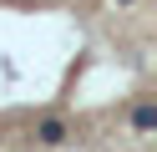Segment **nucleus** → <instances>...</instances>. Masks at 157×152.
Returning a JSON list of instances; mask_svg holds the SVG:
<instances>
[{
	"instance_id": "f257e3e1",
	"label": "nucleus",
	"mask_w": 157,
	"mask_h": 152,
	"mask_svg": "<svg viewBox=\"0 0 157 152\" xmlns=\"http://www.w3.org/2000/svg\"><path fill=\"white\" fill-rule=\"evenodd\" d=\"M66 137H71V127H66L61 117H41L36 122V142H41V147H61Z\"/></svg>"
},
{
	"instance_id": "f03ea898",
	"label": "nucleus",
	"mask_w": 157,
	"mask_h": 152,
	"mask_svg": "<svg viewBox=\"0 0 157 152\" xmlns=\"http://www.w3.org/2000/svg\"><path fill=\"white\" fill-rule=\"evenodd\" d=\"M132 127L137 132H157V101H137L132 107Z\"/></svg>"
},
{
	"instance_id": "7ed1b4c3",
	"label": "nucleus",
	"mask_w": 157,
	"mask_h": 152,
	"mask_svg": "<svg viewBox=\"0 0 157 152\" xmlns=\"http://www.w3.org/2000/svg\"><path fill=\"white\" fill-rule=\"evenodd\" d=\"M122 5H132V0H122Z\"/></svg>"
}]
</instances>
